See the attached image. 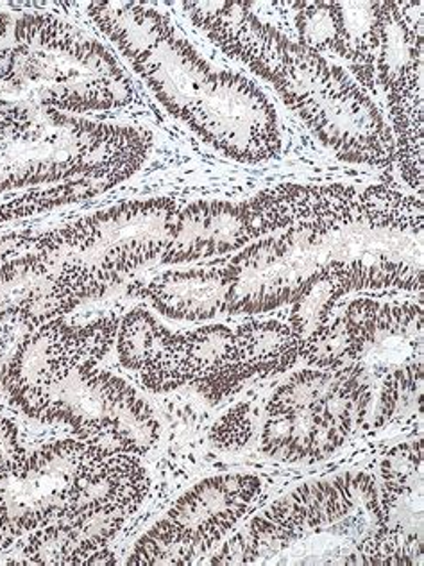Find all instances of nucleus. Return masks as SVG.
I'll return each instance as SVG.
<instances>
[{
	"label": "nucleus",
	"mask_w": 424,
	"mask_h": 566,
	"mask_svg": "<svg viewBox=\"0 0 424 566\" xmlns=\"http://www.w3.org/2000/svg\"><path fill=\"white\" fill-rule=\"evenodd\" d=\"M296 8L299 10L296 14L299 45L319 56L342 57V39L331 2H303Z\"/></svg>",
	"instance_id": "nucleus-23"
},
{
	"label": "nucleus",
	"mask_w": 424,
	"mask_h": 566,
	"mask_svg": "<svg viewBox=\"0 0 424 566\" xmlns=\"http://www.w3.org/2000/svg\"><path fill=\"white\" fill-rule=\"evenodd\" d=\"M184 10L222 51L271 81L339 158L378 167L396 160L382 114L342 69L264 24L247 2H189Z\"/></svg>",
	"instance_id": "nucleus-1"
},
{
	"label": "nucleus",
	"mask_w": 424,
	"mask_h": 566,
	"mask_svg": "<svg viewBox=\"0 0 424 566\" xmlns=\"http://www.w3.org/2000/svg\"><path fill=\"white\" fill-rule=\"evenodd\" d=\"M104 450L83 439H62L0 470V548L63 518L74 507L81 476Z\"/></svg>",
	"instance_id": "nucleus-8"
},
{
	"label": "nucleus",
	"mask_w": 424,
	"mask_h": 566,
	"mask_svg": "<svg viewBox=\"0 0 424 566\" xmlns=\"http://www.w3.org/2000/svg\"><path fill=\"white\" fill-rule=\"evenodd\" d=\"M178 207L169 198L106 208L74 224L42 233L34 250L60 262L83 300L103 296L169 248Z\"/></svg>",
	"instance_id": "nucleus-4"
},
{
	"label": "nucleus",
	"mask_w": 424,
	"mask_h": 566,
	"mask_svg": "<svg viewBox=\"0 0 424 566\" xmlns=\"http://www.w3.org/2000/svg\"><path fill=\"white\" fill-rule=\"evenodd\" d=\"M385 516L373 475L349 472L308 482L274 502L244 533L215 554L212 565L331 563L382 565Z\"/></svg>",
	"instance_id": "nucleus-2"
},
{
	"label": "nucleus",
	"mask_w": 424,
	"mask_h": 566,
	"mask_svg": "<svg viewBox=\"0 0 424 566\" xmlns=\"http://www.w3.org/2000/svg\"><path fill=\"white\" fill-rule=\"evenodd\" d=\"M118 319L104 316L86 325H68L60 319L43 323L29 335L14 357L6 389L14 403L39 420L49 395L74 369L97 364L109 354L117 339Z\"/></svg>",
	"instance_id": "nucleus-10"
},
{
	"label": "nucleus",
	"mask_w": 424,
	"mask_h": 566,
	"mask_svg": "<svg viewBox=\"0 0 424 566\" xmlns=\"http://www.w3.org/2000/svg\"><path fill=\"white\" fill-rule=\"evenodd\" d=\"M290 228V210L278 187L244 203L199 201L178 210L161 264H184L227 255L267 233Z\"/></svg>",
	"instance_id": "nucleus-11"
},
{
	"label": "nucleus",
	"mask_w": 424,
	"mask_h": 566,
	"mask_svg": "<svg viewBox=\"0 0 424 566\" xmlns=\"http://www.w3.org/2000/svg\"><path fill=\"white\" fill-rule=\"evenodd\" d=\"M156 311L176 322H208L226 312L230 297L227 268L167 271L131 289Z\"/></svg>",
	"instance_id": "nucleus-15"
},
{
	"label": "nucleus",
	"mask_w": 424,
	"mask_h": 566,
	"mask_svg": "<svg viewBox=\"0 0 424 566\" xmlns=\"http://www.w3.org/2000/svg\"><path fill=\"white\" fill-rule=\"evenodd\" d=\"M24 557L28 565H77L76 545L60 520L31 533L25 543Z\"/></svg>",
	"instance_id": "nucleus-25"
},
{
	"label": "nucleus",
	"mask_w": 424,
	"mask_h": 566,
	"mask_svg": "<svg viewBox=\"0 0 424 566\" xmlns=\"http://www.w3.org/2000/svg\"><path fill=\"white\" fill-rule=\"evenodd\" d=\"M39 420L68 424L77 439L138 458L160 438L158 418L137 389L95 364L74 369L49 395Z\"/></svg>",
	"instance_id": "nucleus-6"
},
{
	"label": "nucleus",
	"mask_w": 424,
	"mask_h": 566,
	"mask_svg": "<svg viewBox=\"0 0 424 566\" xmlns=\"http://www.w3.org/2000/svg\"><path fill=\"white\" fill-rule=\"evenodd\" d=\"M34 239L36 235H29V233H8V235H0V268L17 259L22 253L33 250Z\"/></svg>",
	"instance_id": "nucleus-30"
},
{
	"label": "nucleus",
	"mask_w": 424,
	"mask_h": 566,
	"mask_svg": "<svg viewBox=\"0 0 424 566\" xmlns=\"http://www.w3.org/2000/svg\"><path fill=\"white\" fill-rule=\"evenodd\" d=\"M88 14L100 33L112 40L132 65L174 34L166 14L138 2H92Z\"/></svg>",
	"instance_id": "nucleus-18"
},
{
	"label": "nucleus",
	"mask_w": 424,
	"mask_h": 566,
	"mask_svg": "<svg viewBox=\"0 0 424 566\" xmlns=\"http://www.w3.org/2000/svg\"><path fill=\"white\" fill-rule=\"evenodd\" d=\"M301 340L288 323L253 322L235 332V355L226 369L206 382L199 384V392L210 401L224 400L235 395L253 378H265L293 368L299 360Z\"/></svg>",
	"instance_id": "nucleus-14"
},
{
	"label": "nucleus",
	"mask_w": 424,
	"mask_h": 566,
	"mask_svg": "<svg viewBox=\"0 0 424 566\" xmlns=\"http://www.w3.org/2000/svg\"><path fill=\"white\" fill-rule=\"evenodd\" d=\"M11 28V17L8 13H0V40L4 39Z\"/></svg>",
	"instance_id": "nucleus-32"
},
{
	"label": "nucleus",
	"mask_w": 424,
	"mask_h": 566,
	"mask_svg": "<svg viewBox=\"0 0 424 566\" xmlns=\"http://www.w3.org/2000/svg\"><path fill=\"white\" fill-rule=\"evenodd\" d=\"M40 323L22 311L2 308L0 311V391L8 386L11 366L29 335L39 328Z\"/></svg>",
	"instance_id": "nucleus-26"
},
{
	"label": "nucleus",
	"mask_w": 424,
	"mask_h": 566,
	"mask_svg": "<svg viewBox=\"0 0 424 566\" xmlns=\"http://www.w3.org/2000/svg\"><path fill=\"white\" fill-rule=\"evenodd\" d=\"M351 339L346 368L371 391L369 429L420 409L423 389V305H382L374 300L349 303L342 316Z\"/></svg>",
	"instance_id": "nucleus-5"
},
{
	"label": "nucleus",
	"mask_w": 424,
	"mask_h": 566,
	"mask_svg": "<svg viewBox=\"0 0 424 566\" xmlns=\"http://www.w3.org/2000/svg\"><path fill=\"white\" fill-rule=\"evenodd\" d=\"M331 221L288 228L279 235L244 248L226 265L230 273L226 312L264 314L293 305L311 283L330 270Z\"/></svg>",
	"instance_id": "nucleus-7"
},
{
	"label": "nucleus",
	"mask_w": 424,
	"mask_h": 566,
	"mask_svg": "<svg viewBox=\"0 0 424 566\" xmlns=\"http://www.w3.org/2000/svg\"><path fill=\"white\" fill-rule=\"evenodd\" d=\"M181 120L233 160L262 164L282 153L273 103L258 85L236 72L213 71Z\"/></svg>",
	"instance_id": "nucleus-9"
},
{
	"label": "nucleus",
	"mask_w": 424,
	"mask_h": 566,
	"mask_svg": "<svg viewBox=\"0 0 424 566\" xmlns=\"http://www.w3.org/2000/svg\"><path fill=\"white\" fill-rule=\"evenodd\" d=\"M380 493L385 536L383 565L423 563V441L403 443L386 453Z\"/></svg>",
	"instance_id": "nucleus-12"
},
{
	"label": "nucleus",
	"mask_w": 424,
	"mask_h": 566,
	"mask_svg": "<svg viewBox=\"0 0 424 566\" xmlns=\"http://www.w3.org/2000/svg\"><path fill=\"white\" fill-rule=\"evenodd\" d=\"M235 355V332L224 325L201 326L187 334H176V343L166 363L141 384L152 392H169L183 386H199L221 374Z\"/></svg>",
	"instance_id": "nucleus-16"
},
{
	"label": "nucleus",
	"mask_w": 424,
	"mask_h": 566,
	"mask_svg": "<svg viewBox=\"0 0 424 566\" xmlns=\"http://www.w3.org/2000/svg\"><path fill=\"white\" fill-rule=\"evenodd\" d=\"M24 447L20 443L19 429L13 421L0 416V470L19 463L25 455Z\"/></svg>",
	"instance_id": "nucleus-28"
},
{
	"label": "nucleus",
	"mask_w": 424,
	"mask_h": 566,
	"mask_svg": "<svg viewBox=\"0 0 424 566\" xmlns=\"http://www.w3.org/2000/svg\"><path fill=\"white\" fill-rule=\"evenodd\" d=\"M199 556L198 548L169 520L163 518L138 539L128 565H192Z\"/></svg>",
	"instance_id": "nucleus-21"
},
{
	"label": "nucleus",
	"mask_w": 424,
	"mask_h": 566,
	"mask_svg": "<svg viewBox=\"0 0 424 566\" xmlns=\"http://www.w3.org/2000/svg\"><path fill=\"white\" fill-rule=\"evenodd\" d=\"M299 359L310 368L337 371L351 363V339L342 317L319 326L303 340Z\"/></svg>",
	"instance_id": "nucleus-24"
},
{
	"label": "nucleus",
	"mask_w": 424,
	"mask_h": 566,
	"mask_svg": "<svg viewBox=\"0 0 424 566\" xmlns=\"http://www.w3.org/2000/svg\"><path fill=\"white\" fill-rule=\"evenodd\" d=\"M11 189H20V181L8 149V128L4 120H0V193Z\"/></svg>",
	"instance_id": "nucleus-29"
},
{
	"label": "nucleus",
	"mask_w": 424,
	"mask_h": 566,
	"mask_svg": "<svg viewBox=\"0 0 424 566\" xmlns=\"http://www.w3.org/2000/svg\"><path fill=\"white\" fill-rule=\"evenodd\" d=\"M344 294H348V291L342 287V283L333 279L330 273H326L297 297L290 305L293 311H290L288 325L293 326V331L301 343L311 332L330 322L335 303L339 302Z\"/></svg>",
	"instance_id": "nucleus-22"
},
{
	"label": "nucleus",
	"mask_w": 424,
	"mask_h": 566,
	"mask_svg": "<svg viewBox=\"0 0 424 566\" xmlns=\"http://www.w3.org/2000/svg\"><path fill=\"white\" fill-rule=\"evenodd\" d=\"M259 491L262 482L255 475L210 476L181 495L166 518L203 556L244 518Z\"/></svg>",
	"instance_id": "nucleus-13"
},
{
	"label": "nucleus",
	"mask_w": 424,
	"mask_h": 566,
	"mask_svg": "<svg viewBox=\"0 0 424 566\" xmlns=\"http://www.w3.org/2000/svg\"><path fill=\"white\" fill-rule=\"evenodd\" d=\"M342 39V57L351 63L360 85L374 88L383 2H331Z\"/></svg>",
	"instance_id": "nucleus-19"
},
{
	"label": "nucleus",
	"mask_w": 424,
	"mask_h": 566,
	"mask_svg": "<svg viewBox=\"0 0 424 566\" xmlns=\"http://www.w3.org/2000/svg\"><path fill=\"white\" fill-rule=\"evenodd\" d=\"M174 343L176 334L161 325L146 308H135L118 323L115 339L118 360L124 368L137 371L141 377L152 374L166 363Z\"/></svg>",
	"instance_id": "nucleus-20"
},
{
	"label": "nucleus",
	"mask_w": 424,
	"mask_h": 566,
	"mask_svg": "<svg viewBox=\"0 0 424 566\" xmlns=\"http://www.w3.org/2000/svg\"><path fill=\"white\" fill-rule=\"evenodd\" d=\"M132 66L158 101L178 118L213 72L212 65L187 40L174 34Z\"/></svg>",
	"instance_id": "nucleus-17"
},
{
	"label": "nucleus",
	"mask_w": 424,
	"mask_h": 566,
	"mask_svg": "<svg viewBox=\"0 0 424 566\" xmlns=\"http://www.w3.org/2000/svg\"><path fill=\"white\" fill-rule=\"evenodd\" d=\"M253 438V420L247 403L233 407L226 415L219 418L210 432L212 443L222 450H239L250 443Z\"/></svg>",
	"instance_id": "nucleus-27"
},
{
	"label": "nucleus",
	"mask_w": 424,
	"mask_h": 566,
	"mask_svg": "<svg viewBox=\"0 0 424 566\" xmlns=\"http://www.w3.org/2000/svg\"><path fill=\"white\" fill-rule=\"evenodd\" d=\"M13 48H0V88L29 92L60 114L108 112L131 103L132 86L117 57L76 25L52 14H24Z\"/></svg>",
	"instance_id": "nucleus-3"
},
{
	"label": "nucleus",
	"mask_w": 424,
	"mask_h": 566,
	"mask_svg": "<svg viewBox=\"0 0 424 566\" xmlns=\"http://www.w3.org/2000/svg\"><path fill=\"white\" fill-rule=\"evenodd\" d=\"M115 563H117V559H115L114 554L109 553L108 548L104 547L97 551V553L92 554L86 565H115Z\"/></svg>",
	"instance_id": "nucleus-31"
}]
</instances>
